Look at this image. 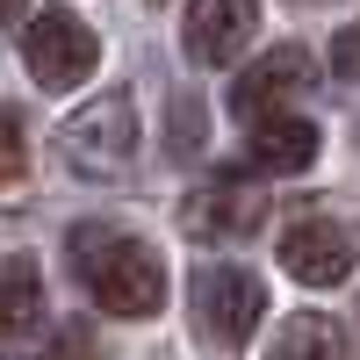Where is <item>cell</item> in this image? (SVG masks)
Here are the masks:
<instances>
[{
	"mask_svg": "<svg viewBox=\"0 0 360 360\" xmlns=\"http://www.w3.org/2000/svg\"><path fill=\"white\" fill-rule=\"evenodd\" d=\"M266 217V195L245 188V180H217V188H195L180 202V231L202 238V245H224V238H245Z\"/></svg>",
	"mask_w": 360,
	"mask_h": 360,
	"instance_id": "ba28073f",
	"label": "cell"
},
{
	"mask_svg": "<svg viewBox=\"0 0 360 360\" xmlns=\"http://www.w3.org/2000/svg\"><path fill=\"white\" fill-rule=\"evenodd\" d=\"M310 86H317V58L303 44H274L266 58H252V65L238 72L231 108L245 115V123H274V115H288V101H303Z\"/></svg>",
	"mask_w": 360,
	"mask_h": 360,
	"instance_id": "5b68a950",
	"label": "cell"
},
{
	"mask_svg": "<svg viewBox=\"0 0 360 360\" xmlns=\"http://www.w3.org/2000/svg\"><path fill=\"white\" fill-rule=\"evenodd\" d=\"M353 259H360L353 231L332 224V217H303V224L281 231V266H288L303 288H339V281L353 274Z\"/></svg>",
	"mask_w": 360,
	"mask_h": 360,
	"instance_id": "52a82bcc",
	"label": "cell"
},
{
	"mask_svg": "<svg viewBox=\"0 0 360 360\" xmlns=\"http://www.w3.org/2000/svg\"><path fill=\"white\" fill-rule=\"evenodd\" d=\"M339 65H346V72L360 65V29H353V37H339Z\"/></svg>",
	"mask_w": 360,
	"mask_h": 360,
	"instance_id": "9a60e30c",
	"label": "cell"
},
{
	"mask_svg": "<svg viewBox=\"0 0 360 360\" xmlns=\"http://www.w3.org/2000/svg\"><path fill=\"white\" fill-rule=\"evenodd\" d=\"M22 173H29V130L15 108H0V188H15Z\"/></svg>",
	"mask_w": 360,
	"mask_h": 360,
	"instance_id": "4fadbf2b",
	"label": "cell"
},
{
	"mask_svg": "<svg viewBox=\"0 0 360 360\" xmlns=\"http://www.w3.org/2000/svg\"><path fill=\"white\" fill-rule=\"evenodd\" d=\"M65 252L79 266L86 295H94L108 317H159V303H166V266H159V252L144 245V238L108 231V224H79L65 238Z\"/></svg>",
	"mask_w": 360,
	"mask_h": 360,
	"instance_id": "6da1fadb",
	"label": "cell"
},
{
	"mask_svg": "<svg viewBox=\"0 0 360 360\" xmlns=\"http://www.w3.org/2000/svg\"><path fill=\"white\" fill-rule=\"evenodd\" d=\"M245 166H252V173H303V166H317V123H310V115H274V123H252Z\"/></svg>",
	"mask_w": 360,
	"mask_h": 360,
	"instance_id": "9c48e42d",
	"label": "cell"
},
{
	"mask_svg": "<svg viewBox=\"0 0 360 360\" xmlns=\"http://www.w3.org/2000/svg\"><path fill=\"white\" fill-rule=\"evenodd\" d=\"M166 130H173V159H195L202 144H209V115H202V101H195V94H173Z\"/></svg>",
	"mask_w": 360,
	"mask_h": 360,
	"instance_id": "7c38bea8",
	"label": "cell"
},
{
	"mask_svg": "<svg viewBox=\"0 0 360 360\" xmlns=\"http://www.w3.org/2000/svg\"><path fill=\"white\" fill-rule=\"evenodd\" d=\"M22 15H29V0H0V37H8V29H15Z\"/></svg>",
	"mask_w": 360,
	"mask_h": 360,
	"instance_id": "5bb4252c",
	"label": "cell"
},
{
	"mask_svg": "<svg viewBox=\"0 0 360 360\" xmlns=\"http://www.w3.org/2000/svg\"><path fill=\"white\" fill-rule=\"evenodd\" d=\"M259 29V0H188V22H180V51L188 65H238Z\"/></svg>",
	"mask_w": 360,
	"mask_h": 360,
	"instance_id": "8992f818",
	"label": "cell"
},
{
	"mask_svg": "<svg viewBox=\"0 0 360 360\" xmlns=\"http://www.w3.org/2000/svg\"><path fill=\"white\" fill-rule=\"evenodd\" d=\"M22 65H29V79H37L44 94H72V86L94 79L101 37H94L72 8H44L37 22L22 29Z\"/></svg>",
	"mask_w": 360,
	"mask_h": 360,
	"instance_id": "3957f363",
	"label": "cell"
},
{
	"mask_svg": "<svg viewBox=\"0 0 360 360\" xmlns=\"http://www.w3.org/2000/svg\"><path fill=\"white\" fill-rule=\"evenodd\" d=\"M188 303H195V324H202L209 346H245L259 332V317H266V281L252 274V266L217 259V266H195Z\"/></svg>",
	"mask_w": 360,
	"mask_h": 360,
	"instance_id": "277c9868",
	"label": "cell"
},
{
	"mask_svg": "<svg viewBox=\"0 0 360 360\" xmlns=\"http://www.w3.org/2000/svg\"><path fill=\"white\" fill-rule=\"evenodd\" d=\"M51 360H94V353H86V346H58Z\"/></svg>",
	"mask_w": 360,
	"mask_h": 360,
	"instance_id": "2e32d148",
	"label": "cell"
},
{
	"mask_svg": "<svg viewBox=\"0 0 360 360\" xmlns=\"http://www.w3.org/2000/svg\"><path fill=\"white\" fill-rule=\"evenodd\" d=\"M266 360H346V332H339V317L303 310V317L281 324V339L266 346Z\"/></svg>",
	"mask_w": 360,
	"mask_h": 360,
	"instance_id": "8fae6325",
	"label": "cell"
},
{
	"mask_svg": "<svg viewBox=\"0 0 360 360\" xmlns=\"http://www.w3.org/2000/svg\"><path fill=\"white\" fill-rule=\"evenodd\" d=\"M44 324V274H37V259L15 252V259H0V339H29Z\"/></svg>",
	"mask_w": 360,
	"mask_h": 360,
	"instance_id": "30bf717a",
	"label": "cell"
},
{
	"mask_svg": "<svg viewBox=\"0 0 360 360\" xmlns=\"http://www.w3.org/2000/svg\"><path fill=\"white\" fill-rule=\"evenodd\" d=\"M58 159L79 180H123L137 166V101L130 94H94L65 115L58 130Z\"/></svg>",
	"mask_w": 360,
	"mask_h": 360,
	"instance_id": "7a4b0ae2",
	"label": "cell"
}]
</instances>
